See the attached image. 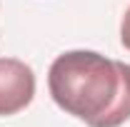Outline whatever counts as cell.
<instances>
[{"instance_id":"cell-2","label":"cell","mask_w":130,"mask_h":127,"mask_svg":"<svg viewBox=\"0 0 130 127\" xmlns=\"http://www.w3.org/2000/svg\"><path fill=\"white\" fill-rule=\"evenodd\" d=\"M35 97V75L18 57H0V117L18 115Z\"/></svg>"},{"instance_id":"cell-1","label":"cell","mask_w":130,"mask_h":127,"mask_svg":"<svg viewBox=\"0 0 130 127\" xmlns=\"http://www.w3.org/2000/svg\"><path fill=\"white\" fill-rule=\"evenodd\" d=\"M55 105L88 127H120L130 120V65L93 50H68L48 72Z\"/></svg>"},{"instance_id":"cell-3","label":"cell","mask_w":130,"mask_h":127,"mask_svg":"<svg viewBox=\"0 0 130 127\" xmlns=\"http://www.w3.org/2000/svg\"><path fill=\"white\" fill-rule=\"evenodd\" d=\"M120 43H123L125 50H130V8L125 10L123 23H120Z\"/></svg>"}]
</instances>
